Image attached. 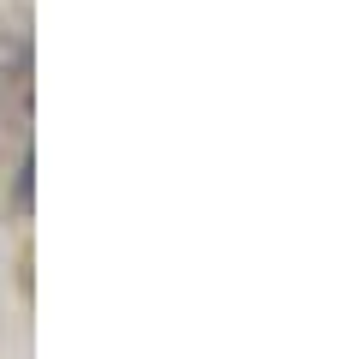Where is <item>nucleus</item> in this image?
Masks as SVG:
<instances>
[]
</instances>
